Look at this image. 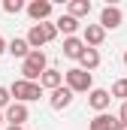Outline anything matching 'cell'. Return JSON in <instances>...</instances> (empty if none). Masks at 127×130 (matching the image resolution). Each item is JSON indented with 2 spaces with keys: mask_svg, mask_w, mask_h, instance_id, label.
I'll use <instances>...</instances> for the list:
<instances>
[{
  "mask_svg": "<svg viewBox=\"0 0 127 130\" xmlns=\"http://www.w3.org/2000/svg\"><path fill=\"white\" fill-rule=\"evenodd\" d=\"M112 100H127V79H118L115 85H112Z\"/></svg>",
  "mask_w": 127,
  "mask_h": 130,
  "instance_id": "cell-19",
  "label": "cell"
},
{
  "mask_svg": "<svg viewBox=\"0 0 127 130\" xmlns=\"http://www.w3.org/2000/svg\"><path fill=\"white\" fill-rule=\"evenodd\" d=\"M24 9H27L24 0H3V12H6V15H18V12H24Z\"/></svg>",
  "mask_w": 127,
  "mask_h": 130,
  "instance_id": "cell-18",
  "label": "cell"
},
{
  "mask_svg": "<svg viewBox=\"0 0 127 130\" xmlns=\"http://www.w3.org/2000/svg\"><path fill=\"white\" fill-rule=\"evenodd\" d=\"M118 121H127V100L121 103V109H118Z\"/></svg>",
  "mask_w": 127,
  "mask_h": 130,
  "instance_id": "cell-21",
  "label": "cell"
},
{
  "mask_svg": "<svg viewBox=\"0 0 127 130\" xmlns=\"http://www.w3.org/2000/svg\"><path fill=\"white\" fill-rule=\"evenodd\" d=\"M39 85H42V91H49V94H52V91H58V88L64 85V73H61V70H55V67H49V70L42 73Z\"/></svg>",
  "mask_w": 127,
  "mask_h": 130,
  "instance_id": "cell-12",
  "label": "cell"
},
{
  "mask_svg": "<svg viewBox=\"0 0 127 130\" xmlns=\"http://www.w3.org/2000/svg\"><path fill=\"white\" fill-rule=\"evenodd\" d=\"M9 106H12V94H9L6 85H0V112H6Z\"/></svg>",
  "mask_w": 127,
  "mask_h": 130,
  "instance_id": "cell-20",
  "label": "cell"
},
{
  "mask_svg": "<svg viewBox=\"0 0 127 130\" xmlns=\"http://www.w3.org/2000/svg\"><path fill=\"white\" fill-rule=\"evenodd\" d=\"M6 115V124H15V127H24V121L30 118V109H27V103H15L12 100V106L3 112Z\"/></svg>",
  "mask_w": 127,
  "mask_h": 130,
  "instance_id": "cell-7",
  "label": "cell"
},
{
  "mask_svg": "<svg viewBox=\"0 0 127 130\" xmlns=\"http://www.w3.org/2000/svg\"><path fill=\"white\" fill-rule=\"evenodd\" d=\"M55 24H58V33H64V36H76V30L82 27V24H79V18H73L70 12H64Z\"/></svg>",
  "mask_w": 127,
  "mask_h": 130,
  "instance_id": "cell-15",
  "label": "cell"
},
{
  "mask_svg": "<svg viewBox=\"0 0 127 130\" xmlns=\"http://www.w3.org/2000/svg\"><path fill=\"white\" fill-rule=\"evenodd\" d=\"M6 48H9V42H6V39H3V33H0V55H3Z\"/></svg>",
  "mask_w": 127,
  "mask_h": 130,
  "instance_id": "cell-22",
  "label": "cell"
},
{
  "mask_svg": "<svg viewBox=\"0 0 127 130\" xmlns=\"http://www.w3.org/2000/svg\"><path fill=\"white\" fill-rule=\"evenodd\" d=\"M67 12L73 18H85V15H91V0H70L67 3Z\"/></svg>",
  "mask_w": 127,
  "mask_h": 130,
  "instance_id": "cell-16",
  "label": "cell"
},
{
  "mask_svg": "<svg viewBox=\"0 0 127 130\" xmlns=\"http://www.w3.org/2000/svg\"><path fill=\"white\" fill-rule=\"evenodd\" d=\"M6 52H9L12 58H21V61H24V58L30 55L33 48H30V42H27V36H12V39H9V48H6Z\"/></svg>",
  "mask_w": 127,
  "mask_h": 130,
  "instance_id": "cell-13",
  "label": "cell"
},
{
  "mask_svg": "<svg viewBox=\"0 0 127 130\" xmlns=\"http://www.w3.org/2000/svg\"><path fill=\"white\" fill-rule=\"evenodd\" d=\"M85 48H88V45H85V39H82V36H64V58H70V61H79V58H82V55H85Z\"/></svg>",
  "mask_w": 127,
  "mask_h": 130,
  "instance_id": "cell-9",
  "label": "cell"
},
{
  "mask_svg": "<svg viewBox=\"0 0 127 130\" xmlns=\"http://www.w3.org/2000/svg\"><path fill=\"white\" fill-rule=\"evenodd\" d=\"M0 6H3V3H0Z\"/></svg>",
  "mask_w": 127,
  "mask_h": 130,
  "instance_id": "cell-27",
  "label": "cell"
},
{
  "mask_svg": "<svg viewBox=\"0 0 127 130\" xmlns=\"http://www.w3.org/2000/svg\"><path fill=\"white\" fill-rule=\"evenodd\" d=\"M9 94L15 103H33V100L42 97V85L39 82H27V79H15L9 85Z\"/></svg>",
  "mask_w": 127,
  "mask_h": 130,
  "instance_id": "cell-3",
  "label": "cell"
},
{
  "mask_svg": "<svg viewBox=\"0 0 127 130\" xmlns=\"http://www.w3.org/2000/svg\"><path fill=\"white\" fill-rule=\"evenodd\" d=\"M118 130H127V121H118Z\"/></svg>",
  "mask_w": 127,
  "mask_h": 130,
  "instance_id": "cell-23",
  "label": "cell"
},
{
  "mask_svg": "<svg viewBox=\"0 0 127 130\" xmlns=\"http://www.w3.org/2000/svg\"><path fill=\"white\" fill-rule=\"evenodd\" d=\"M124 67H127V48H124Z\"/></svg>",
  "mask_w": 127,
  "mask_h": 130,
  "instance_id": "cell-26",
  "label": "cell"
},
{
  "mask_svg": "<svg viewBox=\"0 0 127 130\" xmlns=\"http://www.w3.org/2000/svg\"><path fill=\"white\" fill-rule=\"evenodd\" d=\"M3 121H6V115H3V112H0V124H3Z\"/></svg>",
  "mask_w": 127,
  "mask_h": 130,
  "instance_id": "cell-25",
  "label": "cell"
},
{
  "mask_svg": "<svg viewBox=\"0 0 127 130\" xmlns=\"http://www.w3.org/2000/svg\"><path fill=\"white\" fill-rule=\"evenodd\" d=\"M88 106L94 109L97 115H100V112H106V109L112 106V91H106V88H94V91L88 94Z\"/></svg>",
  "mask_w": 127,
  "mask_h": 130,
  "instance_id": "cell-8",
  "label": "cell"
},
{
  "mask_svg": "<svg viewBox=\"0 0 127 130\" xmlns=\"http://www.w3.org/2000/svg\"><path fill=\"white\" fill-rule=\"evenodd\" d=\"M45 70H49V58H45V52H36V48H33L30 55L21 61V79H27V82H39Z\"/></svg>",
  "mask_w": 127,
  "mask_h": 130,
  "instance_id": "cell-1",
  "label": "cell"
},
{
  "mask_svg": "<svg viewBox=\"0 0 127 130\" xmlns=\"http://www.w3.org/2000/svg\"><path fill=\"white\" fill-rule=\"evenodd\" d=\"M64 85H67L73 94H91V91H94V79H91V73L82 70V67L67 70V73H64Z\"/></svg>",
  "mask_w": 127,
  "mask_h": 130,
  "instance_id": "cell-2",
  "label": "cell"
},
{
  "mask_svg": "<svg viewBox=\"0 0 127 130\" xmlns=\"http://www.w3.org/2000/svg\"><path fill=\"white\" fill-rule=\"evenodd\" d=\"M88 130H118V118H115V115H109V112H100V115L91 118Z\"/></svg>",
  "mask_w": 127,
  "mask_h": 130,
  "instance_id": "cell-14",
  "label": "cell"
},
{
  "mask_svg": "<svg viewBox=\"0 0 127 130\" xmlns=\"http://www.w3.org/2000/svg\"><path fill=\"white\" fill-rule=\"evenodd\" d=\"M82 39H85V45H88V48H97V45H103L106 30H103L100 24H85V27H82Z\"/></svg>",
  "mask_w": 127,
  "mask_h": 130,
  "instance_id": "cell-11",
  "label": "cell"
},
{
  "mask_svg": "<svg viewBox=\"0 0 127 130\" xmlns=\"http://www.w3.org/2000/svg\"><path fill=\"white\" fill-rule=\"evenodd\" d=\"M79 67L88 70V73H94L97 67H100V52H97V48H85V55L79 58Z\"/></svg>",
  "mask_w": 127,
  "mask_h": 130,
  "instance_id": "cell-17",
  "label": "cell"
},
{
  "mask_svg": "<svg viewBox=\"0 0 127 130\" xmlns=\"http://www.w3.org/2000/svg\"><path fill=\"white\" fill-rule=\"evenodd\" d=\"M52 9H55V6H52V0H30L24 12L30 15L36 24H42V21H49V18H52Z\"/></svg>",
  "mask_w": 127,
  "mask_h": 130,
  "instance_id": "cell-6",
  "label": "cell"
},
{
  "mask_svg": "<svg viewBox=\"0 0 127 130\" xmlns=\"http://www.w3.org/2000/svg\"><path fill=\"white\" fill-rule=\"evenodd\" d=\"M55 36H58V24H55V21H42V24H30V30H27V42H30V48L42 52V45L52 42Z\"/></svg>",
  "mask_w": 127,
  "mask_h": 130,
  "instance_id": "cell-4",
  "label": "cell"
},
{
  "mask_svg": "<svg viewBox=\"0 0 127 130\" xmlns=\"http://www.w3.org/2000/svg\"><path fill=\"white\" fill-rule=\"evenodd\" d=\"M6 130H24V127H15V124H9V127H6Z\"/></svg>",
  "mask_w": 127,
  "mask_h": 130,
  "instance_id": "cell-24",
  "label": "cell"
},
{
  "mask_svg": "<svg viewBox=\"0 0 127 130\" xmlns=\"http://www.w3.org/2000/svg\"><path fill=\"white\" fill-rule=\"evenodd\" d=\"M124 24V12L118 6H103L100 9V27L103 30H118Z\"/></svg>",
  "mask_w": 127,
  "mask_h": 130,
  "instance_id": "cell-5",
  "label": "cell"
},
{
  "mask_svg": "<svg viewBox=\"0 0 127 130\" xmlns=\"http://www.w3.org/2000/svg\"><path fill=\"white\" fill-rule=\"evenodd\" d=\"M73 97H76V94H73V91H70L67 85H61L58 91H52V94H49V106H52L55 112H64V109H67V106L73 103Z\"/></svg>",
  "mask_w": 127,
  "mask_h": 130,
  "instance_id": "cell-10",
  "label": "cell"
}]
</instances>
